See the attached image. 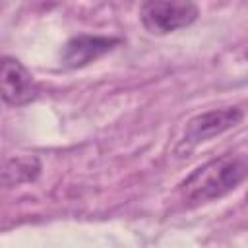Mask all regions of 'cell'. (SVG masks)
I'll return each instance as SVG.
<instances>
[{"mask_svg":"<svg viewBox=\"0 0 248 248\" xmlns=\"http://www.w3.org/2000/svg\"><path fill=\"white\" fill-rule=\"evenodd\" d=\"M41 172V163L37 157H12L6 159L2 180L4 186H19L23 182H33Z\"/></svg>","mask_w":248,"mask_h":248,"instance_id":"8992f818","label":"cell"},{"mask_svg":"<svg viewBox=\"0 0 248 248\" xmlns=\"http://www.w3.org/2000/svg\"><path fill=\"white\" fill-rule=\"evenodd\" d=\"M242 110L238 107H225V108H211L205 112L196 114L190 118L184 126V132L174 147L176 157H186L190 155L200 143L225 134L227 130L234 128L242 120Z\"/></svg>","mask_w":248,"mask_h":248,"instance_id":"7a4b0ae2","label":"cell"},{"mask_svg":"<svg viewBox=\"0 0 248 248\" xmlns=\"http://www.w3.org/2000/svg\"><path fill=\"white\" fill-rule=\"evenodd\" d=\"M198 6L192 2H143L140 8V19L147 33L169 35L182 27L192 25L198 19Z\"/></svg>","mask_w":248,"mask_h":248,"instance_id":"3957f363","label":"cell"},{"mask_svg":"<svg viewBox=\"0 0 248 248\" xmlns=\"http://www.w3.org/2000/svg\"><path fill=\"white\" fill-rule=\"evenodd\" d=\"M114 45H118V39L112 37H93V35H78L70 39L62 52V64L66 68H81L105 52H108Z\"/></svg>","mask_w":248,"mask_h":248,"instance_id":"5b68a950","label":"cell"},{"mask_svg":"<svg viewBox=\"0 0 248 248\" xmlns=\"http://www.w3.org/2000/svg\"><path fill=\"white\" fill-rule=\"evenodd\" d=\"M248 178V153H225L188 174L180 186V200L194 207L221 200Z\"/></svg>","mask_w":248,"mask_h":248,"instance_id":"6da1fadb","label":"cell"},{"mask_svg":"<svg viewBox=\"0 0 248 248\" xmlns=\"http://www.w3.org/2000/svg\"><path fill=\"white\" fill-rule=\"evenodd\" d=\"M0 91L4 103L12 107H21L37 99L39 87L33 76L23 68V64L16 58L4 56L0 68Z\"/></svg>","mask_w":248,"mask_h":248,"instance_id":"277c9868","label":"cell"}]
</instances>
